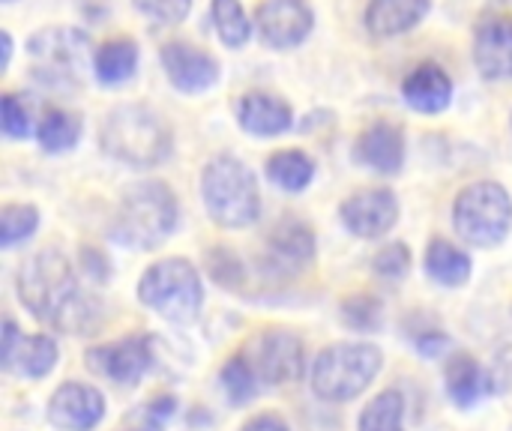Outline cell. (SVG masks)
<instances>
[{
  "label": "cell",
  "mask_w": 512,
  "mask_h": 431,
  "mask_svg": "<svg viewBox=\"0 0 512 431\" xmlns=\"http://www.w3.org/2000/svg\"><path fill=\"white\" fill-rule=\"evenodd\" d=\"M18 300L57 333H90L99 324V303L78 285L69 258L42 249L18 270Z\"/></svg>",
  "instance_id": "obj_1"
},
{
  "label": "cell",
  "mask_w": 512,
  "mask_h": 431,
  "mask_svg": "<svg viewBox=\"0 0 512 431\" xmlns=\"http://www.w3.org/2000/svg\"><path fill=\"white\" fill-rule=\"evenodd\" d=\"M177 216L180 207L171 186L162 180H141L123 192L111 231L117 243L144 252L162 246L174 234Z\"/></svg>",
  "instance_id": "obj_2"
},
{
  "label": "cell",
  "mask_w": 512,
  "mask_h": 431,
  "mask_svg": "<svg viewBox=\"0 0 512 431\" xmlns=\"http://www.w3.org/2000/svg\"><path fill=\"white\" fill-rule=\"evenodd\" d=\"M102 150L132 168H153L171 153V126L147 105H117L102 123Z\"/></svg>",
  "instance_id": "obj_3"
},
{
  "label": "cell",
  "mask_w": 512,
  "mask_h": 431,
  "mask_svg": "<svg viewBox=\"0 0 512 431\" xmlns=\"http://www.w3.org/2000/svg\"><path fill=\"white\" fill-rule=\"evenodd\" d=\"M201 198L210 219L222 228H249L261 216V192L258 180L246 162L231 153H219L204 165L201 174Z\"/></svg>",
  "instance_id": "obj_4"
},
{
  "label": "cell",
  "mask_w": 512,
  "mask_h": 431,
  "mask_svg": "<svg viewBox=\"0 0 512 431\" xmlns=\"http://www.w3.org/2000/svg\"><path fill=\"white\" fill-rule=\"evenodd\" d=\"M33 78L51 90H75L84 84L87 66L96 57L93 42L81 27H45L30 36Z\"/></svg>",
  "instance_id": "obj_5"
},
{
  "label": "cell",
  "mask_w": 512,
  "mask_h": 431,
  "mask_svg": "<svg viewBox=\"0 0 512 431\" xmlns=\"http://www.w3.org/2000/svg\"><path fill=\"white\" fill-rule=\"evenodd\" d=\"M381 351L369 342H339L318 354L312 366V390L327 402L357 399L381 372Z\"/></svg>",
  "instance_id": "obj_6"
},
{
  "label": "cell",
  "mask_w": 512,
  "mask_h": 431,
  "mask_svg": "<svg viewBox=\"0 0 512 431\" xmlns=\"http://www.w3.org/2000/svg\"><path fill=\"white\" fill-rule=\"evenodd\" d=\"M453 225L462 240L480 249H492L507 240L512 228L510 192L495 180L471 183L453 204Z\"/></svg>",
  "instance_id": "obj_7"
},
{
  "label": "cell",
  "mask_w": 512,
  "mask_h": 431,
  "mask_svg": "<svg viewBox=\"0 0 512 431\" xmlns=\"http://www.w3.org/2000/svg\"><path fill=\"white\" fill-rule=\"evenodd\" d=\"M138 300L174 324H189L204 303L201 276L186 258H165L141 276Z\"/></svg>",
  "instance_id": "obj_8"
},
{
  "label": "cell",
  "mask_w": 512,
  "mask_h": 431,
  "mask_svg": "<svg viewBox=\"0 0 512 431\" xmlns=\"http://www.w3.org/2000/svg\"><path fill=\"white\" fill-rule=\"evenodd\" d=\"M474 63L489 81H512V0H492L474 27Z\"/></svg>",
  "instance_id": "obj_9"
},
{
  "label": "cell",
  "mask_w": 512,
  "mask_h": 431,
  "mask_svg": "<svg viewBox=\"0 0 512 431\" xmlns=\"http://www.w3.org/2000/svg\"><path fill=\"white\" fill-rule=\"evenodd\" d=\"M261 384L282 387L303 375V342L291 330H267L255 336L243 354Z\"/></svg>",
  "instance_id": "obj_10"
},
{
  "label": "cell",
  "mask_w": 512,
  "mask_h": 431,
  "mask_svg": "<svg viewBox=\"0 0 512 431\" xmlns=\"http://www.w3.org/2000/svg\"><path fill=\"white\" fill-rule=\"evenodd\" d=\"M255 24L270 48L288 51L306 42L315 27V12L306 0H264L255 12Z\"/></svg>",
  "instance_id": "obj_11"
},
{
  "label": "cell",
  "mask_w": 512,
  "mask_h": 431,
  "mask_svg": "<svg viewBox=\"0 0 512 431\" xmlns=\"http://www.w3.org/2000/svg\"><path fill=\"white\" fill-rule=\"evenodd\" d=\"M150 360H153L150 336H129L123 342H111L87 351V369L123 387L138 384L150 369Z\"/></svg>",
  "instance_id": "obj_12"
},
{
  "label": "cell",
  "mask_w": 512,
  "mask_h": 431,
  "mask_svg": "<svg viewBox=\"0 0 512 431\" xmlns=\"http://www.w3.org/2000/svg\"><path fill=\"white\" fill-rule=\"evenodd\" d=\"M159 60H162V69H165L168 81L186 96L207 93L219 81V60L213 54H207L204 48H198V45L168 42V45H162Z\"/></svg>",
  "instance_id": "obj_13"
},
{
  "label": "cell",
  "mask_w": 512,
  "mask_h": 431,
  "mask_svg": "<svg viewBox=\"0 0 512 431\" xmlns=\"http://www.w3.org/2000/svg\"><path fill=\"white\" fill-rule=\"evenodd\" d=\"M339 216L354 237L378 240L399 222V201L390 189H366L342 201Z\"/></svg>",
  "instance_id": "obj_14"
},
{
  "label": "cell",
  "mask_w": 512,
  "mask_h": 431,
  "mask_svg": "<svg viewBox=\"0 0 512 431\" xmlns=\"http://www.w3.org/2000/svg\"><path fill=\"white\" fill-rule=\"evenodd\" d=\"M105 417V399L96 387L63 384L48 402V423L57 431H90Z\"/></svg>",
  "instance_id": "obj_15"
},
{
  "label": "cell",
  "mask_w": 512,
  "mask_h": 431,
  "mask_svg": "<svg viewBox=\"0 0 512 431\" xmlns=\"http://www.w3.org/2000/svg\"><path fill=\"white\" fill-rule=\"evenodd\" d=\"M315 261V231L300 219H282L267 237V267L291 276Z\"/></svg>",
  "instance_id": "obj_16"
},
{
  "label": "cell",
  "mask_w": 512,
  "mask_h": 431,
  "mask_svg": "<svg viewBox=\"0 0 512 431\" xmlns=\"http://www.w3.org/2000/svg\"><path fill=\"white\" fill-rule=\"evenodd\" d=\"M57 363V342L51 336H21L12 321L3 324V366L21 378H45Z\"/></svg>",
  "instance_id": "obj_17"
},
{
  "label": "cell",
  "mask_w": 512,
  "mask_h": 431,
  "mask_svg": "<svg viewBox=\"0 0 512 431\" xmlns=\"http://www.w3.org/2000/svg\"><path fill=\"white\" fill-rule=\"evenodd\" d=\"M237 123L258 138H273L291 129L294 123V111L285 99L273 96V93H246L237 102Z\"/></svg>",
  "instance_id": "obj_18"
},
{
  "label": "cell",
  "mask_w": 512,
  "mask_h": 431,
  "mask_svg": "<svg viewBox=\"0 0 512 431\" xmlns=\"http://www.w3.org/2000/svg\"><path fill=\"white\" fill-rule=\"evenodd\" d=\"M354 156H357V162H363L366 168H372L378 174H399V168L405 162V135L393 123H384V120L372 123L357 138Z\"/></svg>",
  "instance_id": "obj_19"
},
{
  "label": "cell",
  "mask_w": 512,
  "mask_h": 431,
  "mask_svg": "<svg viewBox=\"0 0 512 431\" xmlns=\"http://www.w3.org/2000/svg\"><path fill=\"white\" fill-rule=\"evenodd\" d=\"M402 96L420 114H441L453 99V81L438 63H420L402 81Z\"/></svg>",
  "instance_id": "obj_20"
},
{
  "label": "cell",
  "mask_w": 512,
  "mask_h": 431,
  "mask_svg": "<svg viewBox=\"0 0 512 431\" xmlns=\"http://www.w3.org/2000/svg\"><path fill=\"white\" fill-rule=\"evenodd\" d=\"M432 9V0H369L366 6V30L378 39L402 36L414 30Z\"/></svg>",
  "instance_id": "obj_21"
},
{
  "label": "cell",
  "mask_w": 512,
  "mask_h": 431,
  "mask_svg": "<svg viewBox=\"0 0 512 431\" xmlns=\"http://www.w3.org/2000/svg\"><path fill=\"white\" fill-rule=\"evenodd\" d=\"M492 390L489 375L471 354H456L447 363V393L459 408H474Z\"/></svg>",
  "instance_id": "obj_22"
},
{
  "label": "cell",
  "mask_w": 512,
  "mask_h": 431,
  "mask_svg": "<svg viewBox=\"0 0 512 431\" xmlns=\"http://www.w3.org/2000/svg\"><path fill=\"white\" fill-rule=\"evenodd\" d=\"M138 69V45L135 39L129 36H114L108 42H102L96 48V57H93V72L102 84L114 87V84H123L135 75Z\"/></svg>",
  "instance_id": "obj_23"
},
{
  "label": "cell",
  "mask_w": 512,
  "mask_h": 431,
  "mask_svg": "<svg viewBox=\"0 0 512 431\" xmlns=\"http://www.w3.org/2000/svg\"><path fill=\"white\" fill-rule=\"evenodd\" d=\"M426 273L444 288H462L471 279V258L444 237H435L426 249Z\"/></svg>",
  "instance_id": "obj_24"
},
{
  "label": "cell",
  "mask_w": 512,
  "mask_h": 431,
  "mask_svg": "<svg viewBox=\"0 0 512 431\" xmlns=\"http://www.w3.org/2000/svg\"><path fill=\"white\" fill-rule=\"evenodd\" d=\"M81 129H84L81 114L66 108H48L36 126V141L45 153H66L78 144Z\"/></svg>",
  "instance_id": "obj_25"
},
{
  "label": "cell",
  "mask_w": 512,
  "mask_h": 431,
  "mask_svg": "<svg viewBox=\"0 0 512 431\" xmlns=\"http://www.w3.org/2000/svg\"><path fill=\"white\" fill-rule=\"evenodd\" d=\"M267 177L285 192H303L315 177V162L303 150H279L267 159Z\"/></svg>",
  "instance_id": "obj_26"
},
{
  "label": "cell",
  "mask_w": 512,
  "mask_h": 431,
  "mask_svg": "<svg viewBox=\"0 0 512 431\" xmlns=\"http://www.w3.org/2000/svg\"><path fill=\"white\" fill-rule=\"evenodd\" d=\"M210 15H213V27L216 36L222 39L225 48H243L252 36V24L246 18V9L240 0H213L210 3Z\"/></svg>",
  "instance_id": "obj_27"
},
{
  "label": "cell",
  "mask_w": 512,
  "mask_h": 431,
  "mask_svg": "<svg viewBox=\"0 0 512 431\" xmlns=\"http://www.w3.org/2000/svg\"><path fill=\"white\" fill-rule=\"evenodd\" d=\"M402 414L405 399L396 390H387L378 399H372L360 414V431H402Z\"/></svg>",
  "instance_id": "obj_28"
},
{
  "label": "cell",
  "mask_w": 512,
  "mask_h": 431,
  "mask_svg": "<svg viewBox=\"0 0 512 431\" xmlns=\"http://www.w3.org/2000/svg\"><path fill=\"white\" fill-rule=\"evenodd\" d=\"M39 225V210L33 204H6L0 210V246H15L27 240Z\"/></svg>",
  "instance_id": "obj_29"
},
{
  "label": "cell",
  "mask_w": 512,
  "mask_h": 431,
  "mask_svg": "<svg viewBox=\"0 0 512 431\" xmlns=\"http://www.w3.org/2000/svg\"><path fill=\"white\" fill-rule=\"evenodd\" d=\"M258 384L261 378L255 375V369L249 366V360L240 354V357H231L222 369V387L228 393V399L234 405H246L255 393H258Z\"/></svg>",
  "instance_id": "obj_30"
},
{
  "label": "cell",
  "mask_w": 512,
  "mask_h": 431,
  "mask_svg": "<svg viewBox=\"0 0 512 431\" xmlns=\"http://www.w3.org/2000/svg\"><path fill=\"white\" fill-rule=\"evenodd\" d=\"M342 318L354 330H375L381 324V303L375 297H369V294L348 297L342 303Z\"/></svg>",
  "instance_id": "obj_31"
},
{
  "label": "cell",
  "mask_w": 512,
  "mask_h": 431,
  "mask_svg": "<svg viewBox=\"0 0 512 431\" xmlns=\"http://www.w3.org/2000/svg\"><path fill=\"white\" fill-rule=\"evenodd\" d=\"M132 3L153 24H180L192 9V0H132Z\"/></svg>",
  "instance_id": "obj_32"
},
{
  "label": "cell",
  "mask_w": 512,
  "mask_h": 431,
  "mask_svg": "<svg viewBox=\"0 0 512 431\" xmlns=\"http://www.w3.org/2000/svg\"><path fill=\"white\" fill-rule=\"evenodd\" d=\"M411 267V252L405 243H390L372 258V270L384 279H402Z\"/></svg>",
  "instance_id": "obj_33"
},
{
  "label": "cell",
  "mask_w": 512,
  "mask_h": 431,
  "mask_svg": "<svg viewBox=\"0 0 512 431\" xmlns=\"http://www.w3.org/2000/svg\"><path fill=\"white\" fill-rule=\"evenodd\" d=\"M3 132L6 138H15V141L30 135V111L15 93L3 96Z\"/></svg>",
  "instance_id": "obj_34"
},
{
  "label": "cell",
  "mask_w": 512,
  "mask_h": 431,
  "mask_svg": "<svg viewBox=\"0 0 512 431\" xmlns=\"http://www.w3.org/2000/svg\"><path fill=\"white\" fill-rule=\"evenodd\" d=\"M207 258H210V276H213L216 282H222V285L231 288V291H234L237 282H243V267H240V261H237L234 252L216 249V252H210Z\"/></svg>",
  "instance_id": "obj_35"
},
{
  "label": "cell",
  "mask_w": 512,
  "mask_h": 431,
  "mask_svg": "<svg viewBox=\"0 0 512 431\" xmlns=\"http://www.w3.org/2000/svg\"><path fill=\"white\" fill-rule=\"evenodd\" d=\"M243 431H291L276 414H258V417H252L246 426H243Z\"/></svg>",
  "instance_id": "obj_36"
},
{
  "label": "cell",
  "mask_w": 512,
  "mask_h": 431,
  "mask_svg": "<svg viewBox=\"0 0 512 431\" xmlns=\"http://www.w3.org/2000/svg\"><path fill=\"white\" fill-rule=\"evenodd\" d=\"M444 345H447V336H444V333H423V336H417V348H420L426 357H429V354L435 357Z\"/></svg>",
  "instance_id": "obj_37"
},
{
  "label": "cell",
  "mask_w": 512,
  "mask_h": 431,
  "mask_svg": "<svg viewBox=\"0 0 512 431\" xmlns=\"http://www.w3.org/2000/svg\"><path fill=\"white\" fill-rule=\"evenodd\" d=\"M9 60H12V36L3 30V69L9 66Z\"/></svg>",
  "instance_id": "obj_38"
},
{
  "label": "cell",
  "mask_w": 512,
  "mask_h": 431,
  "mask_svg": "<svg viewBox=\"0 0 512 431\" xmlns=\"http://www.w3.org/2000/svg\"><path fill=\"white\" fill-rule=\"evenodd\" d=\"M132 431H162V429H159V423L150 417V423H147V426H141V429H132Z\"/></svg>",
  "instance_id": "obj_39"
},
{
  "label": "cell",
  "mask_w": 512,
  "mask_h": 431,
  "mask_svg": "<svg viewBox=\"0 0 512 431\" xmlns=\"http://www.w3.org/2000/svg\"><path fill=\"white\" fill-rule=\"evenodd\" d=\"M3 3H15V0H3Z\"/></svg>",
  "instance_id": "obj_40"
}]
</instances>
